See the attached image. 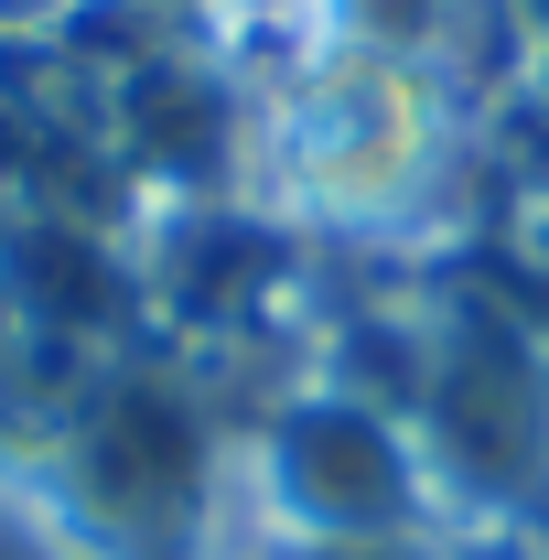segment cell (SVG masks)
I'll return each mask as SVG.
<instances>
[{"instance_id":"obj_1","label":"cell","mask_w":549,"mask_h":560,"mask_svg":"<svg viewBox=\"0 0 549 560\" xmlns=\"http://www.w3.org/2000/svg\"><path fill=\"white\" fill-rule=\"evenodd\" d=\"M206 475H215L206 410L173 377H108L55 453V486L75 495V517L140 560H173L206 528Z\"/></svg>"},{"instance_id":"obj_3","label":"cell","mask_w":549,"mask_h":560,"mask_svg":"<svg viewBox=\"0 0 549 560\" xmlns=\"http://www.w3.org/2000/svg\"><path fill=\"white\" fill-rule=\"evenodd\" d=\"M420 431L464 486L539 506L549 495V366L528 335H464L442 377H420Z\"/></svg>"},{"instance_id":"obj_2","label":"cell","mask_w":549,"mask_h":560,"mask_svg":"<svg viewBox=\"0 0 549 560\" xmlns=\"http://www.w3.org/2000/svg\"><path fill=\"white\" fill-rule=\"evenodd\" d=\"M270 495L302 539H410L420 517V453L377 399H302L270 420Z\"/></svg>"},{"instance_id":"obj_4","label":"cell","mask_w":549,"mask_h":560,"mask_svg":"<svg viewBox=\"0 0 549 560\" xmlns=\"http://www.w3.org/2000/svg\"><path fill=\"white\" fill-rule=\"evenodd\" d=\"M302 560H420L410 539H313Z\"/></svg>"}]
</instances>
